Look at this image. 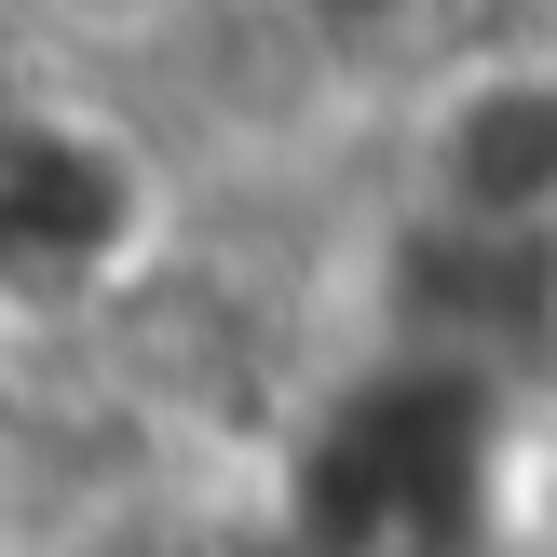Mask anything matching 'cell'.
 I'll list each match as a JSON object with an SVG mask.
<instances>
[{
    "mask_svg": "<svg viewBox=\"0 0 557 557\" xmlns=\"http://www.w3.org/2000/svg\"><path fill=\"white\" fill-rule=\"evenodd\" d=\"M517 408L476 354H381L286 435V557H490Z\"/></svg>",
    "mask_w": 557,
    "mask_h": 557,
    "instance_id": "6da1fadb",
    "label": "cell"
},
{
    "mask_svg": "<svg viewBox=\"0 0 557 557\" xmlns=\"http://www.w3.org/2000/svg\"><path fill=\"white\" fill-rule=\"evenodd\" d=\"M150 245V163L82 109H0V286L69 299Z\"/></svg>",
    "mask_w": 557,
    "mask_h": 557,
    "instance_id": "7a4b0ae2",
    "label": "cell"
},
{
    "mask_svg": "<svg viewBox=\"0 0 557 557\" xmlns=\"http://www.w3.org/2000/svg\"><path fill=\"white\" fill-rule=\"evenodd\" d=\"M422 163H435V205L462 232H517L531 245L557 218V69H476L435 96L422 123Z\"/></svg>",
    "mask_w": 557,
    "mask_h": 557,
    "instance_id": "3957f363",
    "label": "cell"
}]
</instances>
